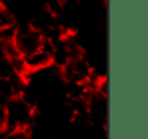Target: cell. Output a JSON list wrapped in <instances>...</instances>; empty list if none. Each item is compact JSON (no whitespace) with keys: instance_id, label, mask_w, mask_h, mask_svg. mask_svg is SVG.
Returning <instances> with one entry per match:
<instances>
[{"instance_id":"1","label":"cell","mask_w":148,"mask_h":139,"mask_svg":"<svg viewBox=\"0 0 148 139\" xmlns=\"http://www.w3.org/2000/svg\"><path fill=\"white\" fill-rule=\"evenodd\" d=\"M35 120V107L24 94L11 98L5 106V131L30 129Z\"/></svg>"},{"instance_id":"2","label":"cell","mask_w":148,"mask_h":139,"mask_svg":"<svg viewBox=\"0 0 148 139\" xmlns=\"http://www.w3.org/2000/svg\"><path fill=\"white\" fill-rule=\"evenodd\" d=\"M43 42V34L40 29L35 26H18V32L14 37V45L19 50L23 56L29 55V53L35 51L42 46Z\"/></svg>"},{"instance_id":"3","label":"cell","mask_w":148,"mask_h":139,"mask_svg":"<svg viewBox=\"0 0 148 139\" xmlns=\"http://www.w3.org/2000/svg\"><path fill=\"white\" fill-rule=\"evenodd\" d=\"M24 64H26L27 74L48 69V67L53 66L51 53H48L43 48H38V50H35V51H32V53H29V55L24 56Z\"/></svg>"},{"instance_id":"4","label":"cell","mask_w":148,"mask_h":139,"mask_svg":"<svg viewBox=\"0 0 148 139\" xmlns=\"http://www.w3.org/2000/svg\"><path fill=\"white\" fill-rule=\"evenodd\" d=\"M24 77L23 75H14L13 78H0V106L5 107L11 98L23 94Z\"/></svg>"},{"instance_id":"5","label":"cell","mask_w":148,"mask_h":139,"mask_svg":"<svg viewBox=\"0 0 148 139\" xmlns=\"http://www.w3.org/2000/svg\"><path fill=\"white\" fill-rule=\"evenodd\" d=\"M14 75H18V74L14 72V67H13V64H11V61L8 58H2L0 59V78L10 80Z\"/></svg>"},{"instance_id":"6","label":"cell","mask_w":148,"mask_h":139,"mask_svg":"<svg viewBox=\"0 0 148 139\" xmlns=\"http://www.w3.org/2000/svg\"><path fill=\"white\" fill-rule=\"evenodd\" d=\"M5 129V107L0 106V131Z\"/></svg>"},{"instance_id":"7","label":"cell","mask_w":148,"mask_h":139,"mask_svg":"<svg viewBox=\"0 0 148 139\" xmlns=\"http://www.w3.org/2000/svg\"><path fill=\"white\" fill-rule=\"evenodd\" d=\"M0 139H8V134H7V131H0Z\"/></svg>"}]
</instances>
